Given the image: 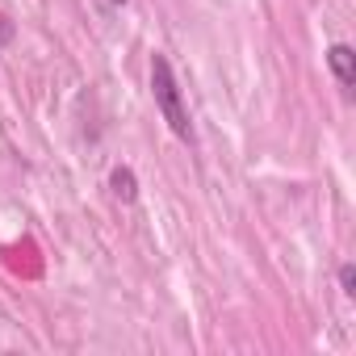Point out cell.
Here are the masks:
<instances>
[{
  "label": "cell",
  "instance_id": "cell-1",
  "mask_svg": "<svg viewBox=\"0 0 356 356\" xmlns=\"http://www.w3.org/2000/svg\"><path fill=\"white\" fill-rule=\"evenodd\" d=\"M151 97H155V109L159 118L168 122V130L181 138V143H193V118H189V105H185V92H181V80L172 72V59L168 55H151Z\"/></svg>",
  "mask_w": 356,
  "mask_h": 356
},
{
  "label": "cell",
  "instance_id": "cell-2",
  "mask_svg": "<svg viewBox=\"0 0 356 356\" xmlns=\"http://www.w3.org/2000/svg\"><path fill=\"white\" fill-rule=\"evenodd\" d=\"M327 67H331L339 92L352 97V88H356V51H352L348 42H331V47H327Z\"/></svg>",
  "mask_w": 356,
  "mask_h": 356
},
{
  "label": "cell",
  "instance_id": "cell-3",
  "mask_svg": "<svg viewBox=\"0 0 356 356\" xmlns=\"http://www.w3.org/2000/svg\"><path fill=\"white\" fill-rule=\"evenodd\" d=\"M109 193H113L122 206H134V202H138V176H134V168L122 163V168L109 172Z\"/></svg>",
  "mask_w": 356,
  "mask_h": 356
},
{
  "label": "cell",
  "instance_id": "cell-4",
  "mask_svg": "<svg viewBox=\"0 0 356 356\" xmlns=\"http://www.w3.org/2000/svg\"><path fill=\"white\" fill-rule=\"evenodd\" d=\"M339 289H343V298H356V264L352 260L339 264Z\"/></svg>",
  "mask_w": 356,
  "mask_h": 356
},
{
  "label": "cell",
  "instance_id": "cell-5",
  "mask_svg": "<svg viewBox=\"0 0 356 356\" xmlns=\"http://www.w3.org/2000/svg\"><path fill=\"white\" fill-rule=\"evenodd\" d=\"M109 5H126V0H109Z\"/></svg>",
  "mask_w": 356,
  "mask_h": 356
}]
</instances>
